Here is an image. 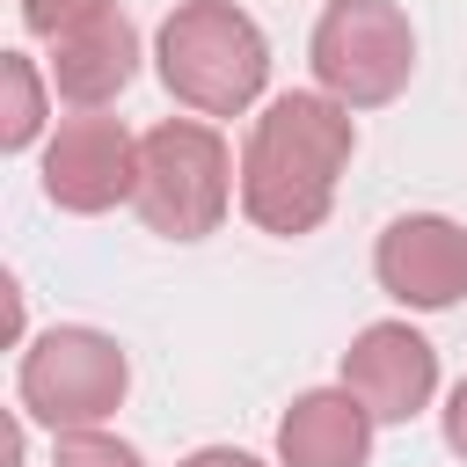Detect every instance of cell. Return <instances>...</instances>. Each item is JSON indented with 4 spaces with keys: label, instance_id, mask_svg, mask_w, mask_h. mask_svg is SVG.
I'll return each instance as SVG.
<instances>
[{
    "label": "cell",
    "instance_id": "cell-1",
    "mask_svg": "<svg viewBox=\"0 0 467 467\" xmlns=\"http://www.w3.org/2000/svg\"><path fill=\"white\" fill-rule=\"evenodd\" d=\"M350 153H358V124L336 95H321V88L277 95L248 124V146H241V212L277 241L314 234L336 204Z\"/></svg>",
    "mask_w": 467,
    "mask_h": 467
},
{
    "label": "cell",
    "instance_id": "cell-2",
    "mask_svg": "<svg viewBox=\"0 0 467 467\" xmlns=\"http://www.w3.org/2000/svg\"><path fill=\"white\" fill-rule=\"evenodd\" d=\"M153 66L197 117H241L270 88V44L234 0H182L153 36Z\"/></svg>",
    "mask_w": 467,
    "mask_h": 467
},
{
    "label": "cell",
    "instance_id": "cell-3",
    "mask_svg": "<svg viewBox=\"0 0 467 467\" xmlns=\"http://www.w3.org/2000/svg\"><path fill=\"white\" fill-rule=\"evenodd\" d=\"M234 153L204 117H161L139 139V190L131 212L161 241H204L234 204Z\"/></svg>",
    "mask_w": 467,
    "mask_h": 467
},
{
    "label": "cell",
    "instance_id": "cell-4",
    "mask_svg": "<svg viewBox=\"0 0 467 467\" xmlns=\"http://www.w3.org/2000/svg\"><path fill=\"white\" fill-rule=\"evenodd\" d=\"M124 394H131V358H124L117 336L80 328V321H58V328H44V336L22 343L15 401L51 438L58 431H102V416H117Z\"/></svg>",
    "mask_w": 467,
    "mask_h": 467
},
{
    "label": "cell",
    "instance_id": "cell-5",
    "mask_svg": "<svg viewBox=\"0 0 467 467\" xmlns=\"http://www.w3.org/2000/svg\"><path fill=\"white\" fill-rule=\"evenodd\" d=\"M306 66L314 88L336 95L343 109H379L416 73V29L394 0H328L306 36Z\"/></svg>",
    "mask_w": 467,
    "mask_h": 467
},
{
    "label": "cell",
    "instance_id": "cell-6",
    "mask_svg": "<svg viewBox=\"0 0 467 467\" xmlns=\"http://www.w3.org/2000/svg\"><path fill=\"white\" fill-rule=\"evenodd\" d=\"M139 190V139L124 131V117H102V109H73L58 117V131L44 139V197L58 212H109V204H131Z\"/></svg>",
    "mask_w": 467,
    "mask_h": 467
},
{
    "label": "cell",
    "instance_id": "cell-7",
    "mask_svg": "<svg viewBox=\"0 0 467 467\" xmlns=\"http://www.w3.org/2000/svg\"><path fill=\"white\" fill-rule=\"evenodd\" d=\"M372 277L387 299H401L416 314L460 306L467 299V226L445 212H401L372 248Z\"/></svg>",
    "mask_w": 467,
    "mask_h": 467
},
{
    "label": "cell",
    "instance_id": "cell-8",
    "mask_svg": "<svg viewBox=\"0 0 467 467\" xmlns=\"http://www.w3.org/2000/svg\"><path fill=\"white\" fill-rule=\"evenodd\" d=\"M343 387L372 409V423H409L438 394V350L409 321H372L343 350Z\"/></svg>",
    "mask_w": 467,
    "mask_h": 467
},
{
    "label": "cell",
    "instance_id": "cell-9",
    "mask_svg": "<svg viewBox=\"0 0 467 467\" xmlns=\"http://www.w3.org/2000/svg\"><path fill=\"white\" fill-rule=\"evenodd\" d=\"M131 73H139V29H131L124 7H102L95 22L51 36V58H44L51 95L73 102V109H102V102H117V95L131 88Z\"/></svg>",
    "mask_w": 467,
    "mask_h": 467
},
{
    "label": "cell",
    "instance_id": "cell-10",
    "mask_svg": "<svg viewBox=\"0 0 467 467\" xmlns=\"http://www.w3.org/2000/svg\"><path fill=\"white\" fill-rule=\"evenodd\" d=\"M372 409L350 387H314L277 416V467H365Z\"/></svg>",
    "mask_w": 467,
    "mask_h": 467
},
{
    "label": "cell",
    "instance_id": "cell-11",
    "mask_svg": "<svg viewBox=\"0 0 467 467\" xmlns=\"http://www.w3.org/2000/svg\"><path fill=\"white\" fill-rule=\"evenodd\" d=\"M7 117H0V146L7 153H22V146H36L44 139V73H36V58L29 51H7Z\"/></svg>",
    "mask_w": 467,
    "mask_h": 467
},
{
    "label": "cell",
    "instance_id": "cell-12",
    "mask_svg": "<svg viewBox=\"0 0 467 467\" xmlns=\"http://www.w3.org/2000/svg\"><path fill=\"white\" fill-rule=\"evenodd\" d=\"M51 467H146V460L109 431H58L51 438Z\"/></svg>",
    "mask_w": 467,
    "mask_h": 467
},
{
    "label": "cell",
    "instance_id": "cell-13",
    "mask_svg": "<svg viewBox=\"0 0 467 467\" xmlns=\"http://www.w3.org/2000/svg\"><path fill=\"white\" fill-rule=\"evenodd\" d=\"M102 7H117V0H22V29L29 36H66V29H80V22H95Z\"/></svg>",
    "mask_w": 467,
    "mask_h": 467
},
{
    "label": "cell",
    "instance_id": "cell-14",
    "mask_svg": "<svg viewBox=\"0 0 467 467\" xmlns=\"http://www.w3.org/2000/svg\"><path fill=\"white\" fill-rule=\"evenodd\" d=\"M438 423H445V445H452V452L467 460V379H460V387L445 394V409H438Z\"/></svg>",
    "mask_w": 467,
    "mask_h": 467
},
{
    "label": "cell",
    "instance_id": "cell-15",
    "mask_svg": "<svg viewBox=\"0 0 467 467\" xmlns=\"http://www.w3.org/2000/svg\"><path fill=\"white\" fill-rule=\"evenodd\" d=\"M175 467H263L255 452H241V445H197L190 460H175Z\"/></svg>",
    "mask_w": 467,
    "mask_h": 467
}]
</instances>
